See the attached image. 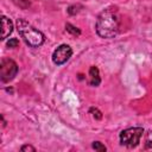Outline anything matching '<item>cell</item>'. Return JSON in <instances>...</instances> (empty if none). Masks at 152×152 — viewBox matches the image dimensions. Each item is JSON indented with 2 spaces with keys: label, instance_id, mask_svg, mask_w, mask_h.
I'll return each instance as SVG.
<instances>
[{
  "label": "cell",
  "instance_id": "obj_1",
  "mask_svg": "<svg viewBox=\"0 0 152 152\" xmlns=\"http://www.w3.org/2000/svg\"><path fill=\"white\" fill-rule=\"evenodd\" d=\"M119 26H120L119 15L114 8L103 10L99 14L95 24L97 34L101 38H106V39L114 38L119 32Z\"/></svg>",
  "mask_w": 152,
  "mask_h": 152
},
{
  "label": "cell",
  "instance_id": "obj_2",
  "mask_svg": "<svg viewBox=\"0 0 152 152\" xmlns=\"http://www.w3.org/2000/svg\"><path fill=\"white\" fill-rule=\"evenodd\" d=\"M17 28L19 34L24 38L25 43L32 48H38L45 42V36L25 19L17 20Z\"/></svg>",
  "mask_w": 152,
  "mask_h": 152
},
{
  "label": "cell",
  "instance_id": "obj_3",
  "mask_svg": "<svg viewBox=\"0 0 152 152\" xmlns=\"http://www.w3.org/2000/svg\"><path fill=\"white\" fill-rule=\"evenodd\" d=\"M142 133H144V129L141 127H131V128L124 129L120 133V142L121 145L131 148L135 147L139 144L142 137Z\"/></svg>",
  "mask_w": 152,
  "mask_h": 152
},
{
  "label": "cell",
  "instance_id": "obj_4",
  "mask_svg": "<svg viewBox=\"0 0 152 152\" xmlns=\"http://www.w3.org/2000/svg\"><path fill=\"white\" fill-rule=\"evenodd\" d=\"M18 74V65L13 59L2 58L0 64V78L2 82L12 81Z\"/></svg>",
  "mask_w": 152,
  "mask_h": 152
},
{
  "label": "cell",
  "instance_id": "obj_5",
  "mask_svg": "<svg viewBox=\"0 0 152 152\" xmlns=\"http://www.w3.org/2000/svg\"><path fill=\"white\" fill-rule=\"evenodd\" d=\"M72 55V50L69 45L66 44H62L59 45L52 53V62L57 65H62L64 64Z\"/></svg>",
  "mask_w": 152,
  "mask_h": 152
},
{
  "label": "cell",
  "instance_id": "obj_6",
  "mask_svg": "<svg viewBox=\"0 0 152 152\" xmlns=\"http://www.w3.org/2000/svg\"><path fill=\"white\" fill-rule=\"evenodd\" d=\"M1 39L5 40L13 31V23L11 19H8L7 17L2 15L1 17Z\"/></svg>",
  "mask_w": 152,
  "mask_h": 152
},
{
  "label": "cell",
  "instance_id": "obj_7",
  "mask_svg": "<svg viewBox=\"0 0 152 152\" xmlns=\"http://www.w3.org/2000/svg\"><path fill=\"white\" fill-rule=\"evenodd\" d=\"M100 82H101V78H100L99 69L96 66H90V69H89V84L97 87L100 84Z\"/></svg>",
  "mask_w": 152,
  "mask_h": 152
},
{
  "label": "cell",
  "instance_id": "obj_8",
  "mask_svg": "<svg viewBox=\"0 0 152 152\" xmlns=\"http://www.w3.org/2000/svg\"><path fill=\"white\" fill-rule=\"evenodd\" d=\"M65 30H66L69 33L74 34V36H80V34H81V31H80L76 26H74V25H71V24H66V25H65Z\"/></svg>",
  "mask_w": 152,
  "mask_h": 152
},
{
  "label": "cell",
  "instance_id": "obj_9",
  "mask_svg": "<svg viewBox=\"0 0 152 152\" xmlns=\"http://www.w3.org/2000/svg\"><path fill=\"white\" fill-rule=\"evenodd\" d=\"M145 148L152 151V132H148L146 134V139H145Z\"/></svg>",
  "mask_w": 152,
  "mask_h": 152
},
{
  "label": "cell",
  "instance_id": "obj_10",
  "mask_svg": "<svg viewBox=\"0 0 152 152\" xmlns=\"http://www.w3.org/2000/svg\"><path fill=\"white\" fill-rule=\"evenodd\" d=\"M81 8H82V6H80V5H71V6L68 7V13L70 15H74L76 13H78Z\"/></svg>",
  "mask_w": 152,
  "mask_h": 152
},
{
  "label": "cell",
  "instance_id": "obj_11",
  "mask_svg": "<svg viewBox=\"0 0 152 152\" xmlns=\"http://www.w3.org/2000/svg\"><path fill=\"white\" fill-rule=\"evenodd\" d=\"M91 146H93V148H94V150H96V151H99V152H104V151L107 150V148H106V146H104V145H102L100 141H94Z\"/></svg>",
  "mask_w": 152,
  "mask_h": 152
},
{
  "label": "cell",
  "instance_id": "obj_12",
  "mask_svg": "<svg viewBox=\"0 0 152 152\" xmlns=\"http://www.w3.org/2000/svg\"><path fill=\"white\" fill-rule=\"evenodd\" d=\"M13 1H14L15 5H18V6L21 7V8H26V7L30 6V2H28L27 0H13Z\"/></svg>",
  "mask_w": 152,
  "mask_h": 152
},
{
  "label": "cell",
  "instance_id": "obj_13",
  "mask_svg": "<svg viewBox=\"0 0 152 152\" xmlns=\"http://www.w3.org/2000/svg\"><path fill=\"white\" fill-rule=\"evenodd\" d=\"M18 45H19V40H18L17 38H11V39L7 42V46H8V48H11V49L17 48Z\"/></svg>",
  "mask_w": 152,
  "mask_h": 152
},
{
  "label": "cell",
  "instance_id": "obj_14",
  "mask_svg": "<svg viewBox=\"0 0 152 152\" xmlns=\"http://www.w3.org/2000/svg\"><path fill=\"white\" fill-rule=\"evenodd\" d=\"M90 113H93V116H94L95 119H101V118H102L101 112H100L99 109H96V108H91V109H90Z\"/></svg>",
  "mask_w": 152,
  "mask_h": 152
},
{
  "label": "cell",
  "instance_id": "obj_15",
  "mask_svg": "<svg viewBox=\"0 0 152 152\" xmlns=\"http://www.w3.org/2000/svg\"><path fill=\"white\" fill-rule=\"evenodd\" d=\"M20 150H21V151H32V152L36 151V148H34L33 146H31V145H24V146L20 147Z\"/></svg>",
  "mask_w": 152,
  "mask_h": 152
}]
</instances>
